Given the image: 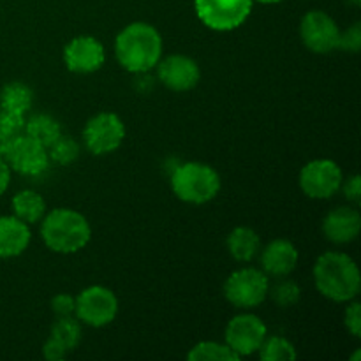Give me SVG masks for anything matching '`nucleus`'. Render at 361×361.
<instances>
[{"label": "nucleus", "mask_w": 361, "mask_h": 361, "mask_svg": "<svg viewBox=\"0 0 361 361\" xmlns=\"http://www.w3.org/2000/svg\"><path fill=\"white\" fill-rule=\"evenodd\" d=\"M115 55L129 73H147L162 56V37L152 25L136 21L116 35Z\"/></svg>", "instance_id": "1"}, {"label": "nucleus", "mask_w": 361, "mask_h": 361, "mask_svg": "<svg viewBox=\"0 0 361 361\" xmlns=\"http://www.w3.org/2000/svg\"><path fill=\"white\" fill-rule=\"evenodd\" d=\"M314 282L328 300L351 302L358 296L361 286L358 264L344 252H324L314 264Z\"/></svg>", "instance_id": "2"}, {"label": "nucleus", "mask_w": 361, "mask_h": 361, "mask_svg": "<svg viewBox=\"0 0 361 361\" xmlns=\"http://www.w3.org/2000/svg\"><path fill=\"white\" fill-rule=\"evenodd\" d=\"M41 236L53 252L74 254L90 242L92 228L80 212L55 208L42 217Z\"/></svg>", "instance_id": "3"}, {"label": "nucleus", "mask_w": 361, "mask_h": 361, "mask_svg": "<svg viewBox=\"0 0 361 361\" xmlns=\"http://www.w3.org/2000/svg\"><path fill=\"white\" fill-rule=\"evenodd\" d=\"M171 189L185 203L203 204L214 200L221 190V176L203 162H185L171 176Z\"/></svg>", "instance_id": "4"}, {"label": "nucleus", "mask_w": 361, "mask_h": 361, "mask_svg": "<svg viewBox=\"0 0 361 361\" xmlns=\"http://www.w3.org/2000/svg\"><path fill=\"white\" fill-rule=\"evenodd\" d=\"M270 281L267 274L256 268H242L233 271L224 284V296L238 309L259 307L268 296Z\"/></svg>", "instance_id": "5"}, {"label": "nucleus", "mask_w": 361, "mask_h": 361, "mask_svg": "<svg viewBox=\"0 0 361 361\" xmlns=\"http://www.w3.org/2000/svg\"><path fill=\"white\" fill-rule=\"evenodd\" d=\"M196 14L208 28L228 32L238 28L252 11V0H194Z\"/></svg>", "instance_id": "6"}, {"label": "nucleus", "mask_w": 361, "mask_h": 361, "mask_svg": "<svg viewBox=\"0 0 361 361\" xmlns=\"http://www.w3.org/2000/svg\"><path fill=\"white\" fill-rule=\"evenodd\" d=\"M126 140V126L115 113H99L83 127V143L94 155H106L118 150Z\"/></svg>", "instance_id": "7"}, {"label": "nucleus", "mask_w": 361, "mask_h": 361, "mask_svg": "<svg viewBox=\"0 0 361 361\" xmlns=\"http://www.w3.org/2000/svg\"><path fill=\"white\" fill-rule=\"evenodd\" d=\"M118 312V300L104 286H90L76 298V317L88 326L101 328L111 323Z\"/></svg>", "instance_id": "8"}, {"label": "nucleus", "mask_w": 361, "mask_h": 361, "mask_svg": "<svg viewBox=\"0 0 361 361\" xmlns=\"http://www.w3.org/2000/svg\"><path fill=\"white\" fill-rule=\"evenodd\" d=\"M9 164L11 171L25 176H39L48 169L49 155L48 148L39 141L32 140L27 134H20L7 145L2 155Z\"/></svg>", "instance_id": "9"}, {"label": "nucleus", "mask_w": 361, "mask_h": 361, "mask_svg": "<svg viewBox=\"0 0 361 361\" xmlns=\"http://www.w3.org/2000/svg\"><path fill=\"white\" fill-rule=\"evenodd\" d=\"M342 187V169L330 159H316L300 171V189L314 200H328Z\"/></svg>", "instance_id": "10"}, {"label": "nucleus", "mask_w": 361, "mask_h": 361, "mask_svg": "<svg viewBox=\"0 0 361 361\" xmlns=\"http://www.w3.org/2000/svg\"><path fill=\"white\" fill-rule=\"evenodd\" d=\"M300 35L310 51L326 55L338 49L341 28L330 14L323 11H309L300 23Z\"/></svg>", "instance_id": "11"}, {"label": "nucleus", "mask_w": 361, "mask_h": 361, "mask_svg": "<svg viewBox=\"0 0 361 361\" xmlns=\"http://www.w3.org/2000/svg\"><path fill=\"white\" fill-rule=\"evenodd\" d=\"M267 324L254 314H242L229 321L226 328V344L242 358L259 351L267 338Z\"/></svg>", "instance_id": "12"}, {"label": "nucleus", "mask_w": 361, "mask_h": 361, "mask_svg": "<svg viewBox=\"0 0 361 361\" xmlns=\"http://www.w3.org/2000/svg\"><path fill=\"white\" fill-rule=\"evenodd\" d=\"M63 60H66V66L71 73H95V71L101 69L106 60L104 46L90 35H80V37H74L63 48Z\"/></svg>", "instance_id": "13"}, {"label": "nucleus", "mask_w": 361, "mask_h": 361, "mask_svg": "<svg viewBox=\"0 0 361 361\" xmlns=\"http://www.w3.org/2000/svg\"><path fill=\"white\" fill-rule=\"evenodd\" d=\"M159 80L175 92L192 90L200 83L201 71L194 59L187 55H169L157 63Z\"/></svg>", "instance_id": "14"}, {"label": "nucleus", "mask_w": 361, "mask_h": 361, "mask_svg": "<svg viewBox=\"0 0 361 361\" xmlns=\"http://www.w3.org/2000/svg\"><path fill=\"white\" fill-rule=\"evenodd\" d=\"M361 217L356 208L338 207L331 210L323 221V233L331 243H349L360 235Z\"/></svg>", "instance_id": "15"}, {"label": "nucleus", "mask_w": 361, "mask_h": 361, "mask_svg": "<svg viewBox=\"0 0 361 361\" xmlns=\"http://www.w3.org/2000/svg\"><path fill=\"white\" fill-rule=\"evenodd\" d=\"M298 264V250L289 240H274L261 254V267L271 277H286Z\"/></svg>", "instance_id": "16"}, {"label": "nucleus", "mask_w": 361, "mask_h": 361, "mask_svg": "<svg viewBox=\"0 0 361 361\" xmlns=\"http://www.w3.org/2000/svg\"><path fill=\"white\" fill-rule=\"evenodd\" d=\"M30 243V228L27 222L20 221L14 215L0 217V257L9 259L27 250Z\"/></svg>", "instance_id": "17"}, {"label": "nucleus", "mask_w": 361, "mask_h": 361, "mask_svg": "<svg viewBox=\"0 0 361 361\" xmlns=\"http://www.w3.org/2000/svg\"><path fill=\"white\" fill-rule=\"evenodd\" d=\"M261 249V240L254 229L240 226L235 228L228 236V252L231 254L233 259L240 263H249L256 257Z\"/></svg>", "instance_id": "18"}, {"label": "nucleus", "mask_w": 361, "mask_h": 361, "mask_svg": "<svg viewBox=\"0 0 361 361\" xmlns=\"http://www.w3.org/2000/svg\"><path fill=\"white\" fill-rule=\"evenodd\" d=\"M11 204H13L14 217L27 222V224H35V222L42 221L46 214V203L42 196L30 189L14 194Z\"/></svg>", "instance_id": "19"}, {"label": "nucleus", "mask_w": 361, "mask_h": 361, "mask_svg": "<svg viewBox=\"0 0 361 361\" xmlns=\"http://www.w3.org/2000/svg\"><path fill=\"white\" fill-rule=\"evenodd\" d=\"M32 102H34V94L27 85L20 81L7 83L0 90V109L11 115L25 116V113L32 108Z\"/></svg>", "instance_id": "20"}, {"label": "nucleus", "mask_w": 361, "mask_h": 361, "mask_svg": "<svg viewBox=\"0 0 361 361\" xmlns=\"http://www.w3.org/2000/svg\"><path fill=\"white\" fill-rule=\"evenodd\" d=\"M23 134H27L32 140L39 141L42 147L48 148L62 134V129H60V123L56 122V118H53L51 115L39 113V115L25 120Z\"/></svg>", "instance_id": "21"}, {"label": "nucleus", "mask_w": 361, "mask_h": 361, "mask_svg": "<svg viewBox=\"0 0 361 361\" xmlns=\"http://www.w3.org/2000/svg\"><path fill=\"white\" fill-rule=\"evenodd\" d=\"M49 338L59 342L67 353L74 351L81 341V326L73 316L69 317H56L55 323L51 324Z\"/></svg>", "instance_id": "22"}, {"label": "nucleus", "mask_w": 361, "mask_h": 361, "mask_svg": "<svg viewBox=\"0 0 361 361\" xmlns=\"http://www.w3.org/2000/svg\"><path fill=\"white\" fill-rule=\"evenodd\" d=\"M187 358L190 361H238L240 356L228 344L207 341L194 345Z\"/></svg>", "instance_id": "23"}, {"label": "nucleus", "mask_w": 361, "mask_h": 361, "mask_svg": "<svg viewBox=\"0 0 361 361\" xmlns=\"http://www.w3.org/2000/svg\"><path fill=\"white\" fill-rule=\"evenodd\" d=\"M259 356L263 361H293L298 355L295 345L284 337H270L261 344Z\"/></svg>", "instance_id": "24"}, {"label": "nucleus", "mask_w": 361, "mask_h": 361, "mask_svg": "<svg viewBox=\"0 0 361 361\" xmlns=\"http://www.w3.org/2000/svg\"><path fill=\"white\" fill-rule=\"evenodd\" d=\"M48 155L49 161H53L55 164L60 166H69L80 155V145L69 136H62L60 134L55 141L48 147Z\"/></svg>", "instance_id": "25"}, {"label": "nucleus", "mask_w": 361, "mask_h": 361, "mask_svg": "<svg viewBox=\"0 0 361 361\" xmlns=\"http://www.w3.org/2000/svg\"><path fill=\"white\" fill-rule=\"evenodd\" d=\"M25 116L11 115L0 109V155H4L7 145L16 136L23 134Z\"/></svg>", "instance_id": "26"}, {"label": "nucleus", "mask_w": 361, "mask_h": 361, "mask_svg": "<svg viewBox=\"0 0 361 361\" xmlns=\"http://www.w3.org/2000/svg\"><path fill=\"white\" fill-rule=\"evenodd\" d=\"M268 293L271 295L274 302L279 307H282V309L296 305L300 302V295H302V291H300L298 284L295 281H281L274 288L268 289Z\"/></svg>", "instance_id": "27"}, {"label": "nucleus", "mask_w": 361, "mask_h": 361, "mask_svg": "<svg viewBox=\"0 0 361 361\" xmlns=\"http://www.w3.org/2000/svg\"><path fill=\"white\" fill-rule=\"evenodd\" d=\"M49 305H51V310L55 312L56 317H69L74 316V312H76V298L66 295V293L53 296Z\"/></svg>", "instance_id": "28"}, {"label": "nucleus", "mask_w": 361, "mask_h": 361, "mask_svg": "<svg viewBox=\"0 0 361 361\" xmlns=\"http://www.w3.org/2000/svg\"><path fill=\"white\" fill-rule=\"evenodd\" d=\"M361 46V25L355 23L345 32H341V41H338V49L356 53L360 51Z\"/></svg>", "instance_id": "29"}, {"label": "nucleus", "mask_w": 361, "mask_h": 361, "mask_svg": "<svg viewBox=\"0 0 361 361\" xmlns=\"http://www.w3.org/2000/svg\"><path fill=\"white\" fill-rule=\"evenodd\" d=\"M345 326L355 337H361V307L358 302H353L345 309Z\"/></svg>", "instance_id": "30"}, {"label": "nucleus", "mask_w": 361, "mask_h": 361, "mask_svg": "<svg viewBox=\"0 0 361 361\" xmlns=\"http://www.w3.org/2000/svg\"><path fill=\"white\" fill-rule=\"evenodd\" d=\"M42 355H44V358L48 361H60L66 358L69 353H67L59 342H55L53 338H48V341L44 342V345H42Z\"/></svg>", "instance_id": "31"}, {"label": "nucleus", "mask_w": 361, "mask_h": 361, "mask_svg": "<svg viewBox=\"0 0 361 361\" xmlns=\"http://www.w3.org/2000/svg\"><path fill=\"white\" fill-rule=\"evenodd\" d=\"M344 194H345V197H348L349 201H353V203H356V204L360 203V200H361V180H360L358 175L351 176V178L345 182Z\"/></svg>", "instance_id": "32"}, {"label": "nucleus", "mask_w": 361, "mask_h": 361, "mask_svg": "<svg viewBox=\"0 0 361 361\" xmlns=\"http://www.w3.org/2000/svg\"><path fill=\"white\" fill-rule=\"evenodd\" d=\"M11 183V168L6 162V159L0 155V196L7 190Z\"/></svg>", "instance_id": "33"}, {"label": "nucleus", "mask_w": 361, "mask_h": 361, "mask_svg": "<svg viewBox=\"0 0 361 361\" xmlns=\"http://www.w3.org/2000/svg\"><path fill=\"white\" fill-rule=\"evenodd\" d=\"M257 2H263V4H277L281 0H257Z\"/></svg>", "instance_id": "34"}, {"label": "nucleus", "mask_w": 361, "mask_h": 361, "mask_svg": "<svg viewBox=\"0 0 361 361\" xmlns=\"http://www.w3.org/2000/svg\"><path fill=\"white\" fill-rule=\"evenodd\" d=\"M349 2H351L353 6H360V4H361V0H349Z\"/></svg>", "instance_id": "35"}]
</instances>
